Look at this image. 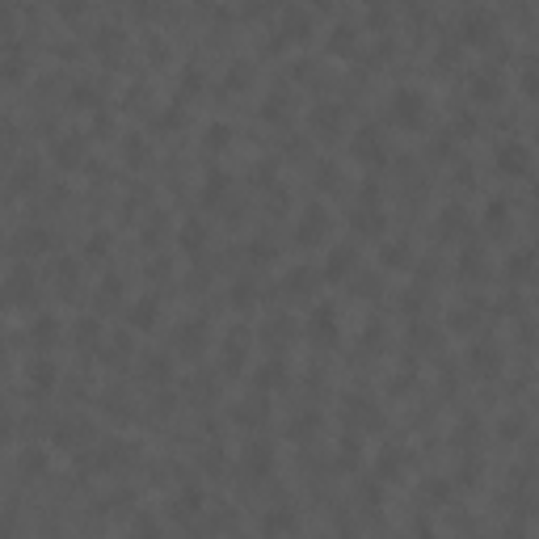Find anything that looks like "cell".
<instances>
[{
    "instance_id": "cell-34",
    "label": "cell",
    "mask_w": 539,
    "mask_h": 539,
    "mask_svg": "<svg viewBox=\"0 0 539 539\" xmlns=\"http://www.w3.org/2000/svg\"><path fill=\"white\" fill-rule=\"evenodd\" d=\"M409 262V245H384V266H404Z\"/></svg>"
},
{
    "instance_id": "cell-21",
    "label": "cell",
    "mask_w": 539,
    "mask_h": 539,
    "mask_svg": "<svg viewBox=\"0 0 539 539\" xmlns=\"http://www.w3.org/2000/svg\"><path fill=\"white\" fill-rule=\"evenodd\" d=\"M55 434H59V447H76V443H81V434H89V426H85V421H72V426L63 421Z\"/></svg>"
},
{
    "instance_id": "cell-12",
    "label": "cell",
    "mask_w": 539,
    "mask_h": 539,
    "mask_svg": "<svg viewBox=\"0 0 539 539\" xmlns=\"http://www.w3.org/2000/svg\"><path fill=\"white\" fill-rule=\"evenodd\" d=\"M202 337H207V320H190V324H181L178 329V350L181 354H198Z\"/></svg>"
},
{
    "instance_id": "cell-22",
    "label": "cell",
    "mask_w": 539,
    "mask_h": 539,
    "mask_svg": "<svg viewBox=\"0 0 539 539\" xmlns=\"http://www.w3.org/2000/svg\"><path fill=\"white\" fill-rule=\"evenodd\" d=\"M316 430H320V413H308V417H295L291 421V434L295 438H312Z\"/></svg>"
},
{
    "instance_id": "cell-38",
    "label": "cell",
    "mask_w": 539,
    "mask_h": 539,
    "mask_svg": "<svg viewBox=\"0 0 539 539\" xmlns=\"http://www.w3.org/2000/svg\"><path fill=\"white\" fill-rule=\"evenodd\" d=\"M287 30H291V38H304V34H308V17H299V13H287Z\"/></svg>"
},
{
    "instance_id": "cell-17",
    "label": "cell",
    "mask_w": 539,
    "mask_h": 539,
    "mask_svg": "<svg viewBox=\"0 0 539 539\" xmlns=\"http://www.w3.org/2000/svg\"><path fill=\"white\" fill-rule=\"evenodd\" d=\"M291 333H295V320H291V316H274V320H266V342H274V346L291 342Z\"/></svg>"
},
{
    "instance_id": "cell-13",
    "label": "cell",
    "mask_w": 539,
    "mask_h": 539,
    "mask_svg": "<svg viewBox=\"0 0 539 539\" xmlns=\"http://www.w3.org/2000/svg\"><path fill=\"white\" fill-rule=\"evenodd\" d=\"M202 245H207V227L198 224V220H185V224H181V249H185V253H198Z\"/></svg>"
},
{
    "instance_id": "cell-35",
    "label": "cell",
    "mask_w": 539,
    "mask_h": 539,
    "mask_svg": "<svg viewBox=\"0 0 539 539\" xmlns=\"http://www.w3.org/2000/svg\"><path fill=\"white\" fill-rule=\"evenodd\" d=\"M97 329H101V324H97L93 316H85V320L76 324V342H81V346H93V342H97Z\"/></svg>"
},
{
    "instance_id": "cell-2",
    "label": "cell",
    "mask_w": 539,
    "mask_h": 539,
    "mask_svg": "<svg viewBox=\"0 0 539 539\" xmlns=\"http://www.w3.org/2000/svg\"><path fill=\"white\" fill-rule=\"evenodd\" d=\"M392 118H396L401 127H421V118H426V97L417 89H396L392 93Z\"/></svg>"
},
{
    "instance_id": "cell-16",
    "label": "cell",
    "mask_w": 539,
    "mask_h": 539,
    "mask_svg": "<svg viewBox=\"0 0 539 539\" xmlns=\"http://www.w3.org/2000/svg\"><path fill=\"white\" fill-rule=\"evenodd\" d=\"M312 127H316V131H337V127H342V110H337V106H329V101H324V106H316V110H312Z\"/></svg>"
},
{
    "instance_id": "cell-1",
    "label": "cell",
    "mask_w": 539,
    "mask_h": 539,
    "mask_svg": "<svg viewBox=\"0 0 539 539\" xmlns=\"http://www.w3.org/2000/svg\"><path fill=\"white\" fill-rule=\"evenodd\" d=\"M350 224H354V232H362V236H379V232L388 227V215L379 211V202H375V190H371V185L362 190V202L354 207Z\"/></svg>"
},
{
    "instance_id": "cell-5",
    "label": "cell",
    "mask_w": 539,
    "mask_h": 539,
    "mask_svg": "<svg viewBox=\"0 0 539 539\" xmlns=\"http://www.w3.org/2000/svg\"><path fill=\"white\" fill-rule=\"evenodd\" d=\"M493 30H497V21H493V13H485V9H476V13L463 17V43H476V46L489 43Z\"/></svg>"
},
{
    "instance_id": "cell-18",
    "label": "cell",
    "mask_w": 539,
    "mask_h": 539,
    "mask_svg": "<svg viewBox=\"0 0 539 539\" xmlns=\"http://www.w3.org/2000/svg\"><path fill=\"white\" fill-rule=\"evenodd\" d=\"M30 384L34 388H55V362H46V359H38V362H30Z\"/></svg>"
},
{
    "instance_id": "cell-11",
    "label": "cell",
    "mask_w": 539,
    "mask_h": 539,
    "mask_svg": "<svg viewBox=\"0 0 539 539\" xmlns=\"http://www.w3.org/2000/svg\"><path fill=\"white\" fill-rule=\"evenodd\" d=\"M253 384H257L262 392H266V388H282V384H287V362L282 359H266L257 371H253Z\"/></svg>"
},
{
    "instance_id": "cell-27",
    "label": "cell",
    "mask_w": 539,
    "mask_h": 539,
    "mask_svg": "<svg viewBox=\"0 0 539 539\" xmlns=\"http://www.w3.org/2000/svg\"><path fill=\"white\" fill-rule=\"evenodd\" d=\"M459 266H463V274H485V253L481 249H463Z\"/></svg>"
},
{
    "instance_id": "cell-24",
    "label": "cell",
    "mask_w": 539,
    "mask_h": 539,
    "mask_svg": "<svg viewBox=\"0 0 539 539\" xmlns=\"http://www.w3.org/2000/svg\"><path fill=\"white\" fill-rule=\"evenodd\" d=\"M232 417H236L240 426H257V421L266 417V409H262V401H249V404H245V409H236Z\"/></svg>"
},
{
    "instance_id": "cell-37",
    "label": "cell",
    "mask_w": 539,
    "mask_h": 539,
    "mask_svg": "<svg viewBox=\"0 0 539 539\" xmlns=\"http://www.w3.org/2000/svg\"><path fill=\"white\" fill-rule=\"evenodd\" d=\"M459 224H463V207H447V211L438 215V227H443V232H451V227H459Z\"/></svg>"
},
{
    "instance_id": "cell-14",
    "label": "cell",
    "mask_w": 539,
    "mask_h": 539,
    "mask_svg": "<svg viewBox=\"0 0 539 539\" xmlns=\"http://www.w3.org/2000/svg\"><path fill=\"white\" fill-rule=\"evenodd\" d=\"M30 337H34L38 346H55V337H59V320H55V316H38V320L30 324Z\"/></svg>"
},
{
    "instance_id": "cell-41",
    "label": "cell",
    "mask_w": 539,
    "mask_h": 539,
    "mask_svg": "<svg viewBox=\"0 0 539 539\" xmlns=\"http://www.w3.org/2000/svg\"><path fill=\"white\" fill-rule=\"evenodd\" d=\"M312 4H316V9H324V4H329V0H312Z\"/></svg>"
},
{
    "instance_id": "cell-39",
    "label": "cell",
    "mask_w": 539,
    "mask_h": 539,
    "mask_svg": "<svg viewBox=\"0 0 539 539\" xmlns=\"http://www.w3.org/2000/svg\"><path fill=\"white\" fill-rule=\"evenodd\" d=\"M165 366H169V359H148V379H165Z\"/></svg>"
},
{
    "instance_id": "cell-15",
    "label": "cell",
    "mask_w": 539,
    "mask_h": 539,
    "mask_svg": "<svg viewBox=\"0 0 539 539\" xmlns=\"http://www.w3.org/2000/svg\"><path fill=\"white\" fill-rule=\"evenodd\" d=\"M245 346H249V337H245V329H232L227 333V346H224V366H240L245 362Z\"/></svg>"
},
{
    "instance_id": "cell-3",
    "label": "cell",
    "mask_w": 539,
    "mask_h": 539,
    "mask_svg": "<svg viewBox=\"0 0 539 539\" xmlns=\"http://www.w3.org/2000/svg\"><path fill=\"white\" fill-rule=\"evenodd\" d=\"M497 169H501V173L523 178V173L531 169V152H527L523 143H514V139H510V143H501V148H497Z\"/></svg>"
},
{
    "instance_id": "cell-36",
    "label": "cell",
    "mask_w": 539,
    "mask_h": 539,
    "mask_svg": "<svg viewBox=\"0 0 539 539\" xmlns=\"http://www.w3.org/2000/svg\"><path fill=\"white\" fill-rule=\"evenodd\" d=\"M55 156H59L63 165H76V160H81V143H76V139H72V143H55Z\"/></svg>"
},
{
    "instance_id": "cell-30",
    "label": "cell",
    "mask_w": 539,
    "mask_h": 539,
    "mask_svg": "<svg viewBox=\"0 0 539 539\" xmlns=\"http://www.w3.org/2000/svg\"><path fill=\"white\" fill-rule=\"evenodd\" d=\"M312 287V274H308V266H295L291 274H287V291H308Z\"/></svg>"
},
{
    "instance_id": "cell-19",
    "label": "cell",
    "mask_w": 539,
    "mask_h": 539,
    "mask_svg": "<svg viewBox=\"0 0 539 539\" xmlns=\"http://www.w3.org/2000/svg\"><path fill=\"white\" fill-rule=\"evenodd\" d=\"M401 451L396 447H388L384 451V455H379V476H384V481H396V476H401V472H396V468H401Z\"/></svg>"
},
{
    "instance_id": "cell-25",
    "label": "cell",
    "mask_w": 539,
    "mask_h": 539,
    "mask_svg": "<svg viewBox=\"0 0 539 539\" xmlns=\"http://www.w3.org/2000/svg\"><path fill=\"white\" fill-rule=\"evenodd\" d=\"M505 220H510V207H505V198H493V202L485 207V224H489V227H501Z\"/></svg>"
},
{
    "instance_id": "cell-6",
    "label": "cell",
    "mask_w": 539,
    "mask_h": 539,
    "mask_svg": "<svg viewBox=\"0 0 539 539\" xmlns=\"http://www.w3.org/2000/svg\"><path fill=\"white\" fill-rule=\"evenodd\" d=\"M350 148H354V156H359V160H371V165H384V156H388V152H384V139H379L375 127H362V131L354 135V143H350Z\"/></svg>"
},
{
    "instance_id": "cell-28",
    "label": "cell",
    "mask_w": 539,
    "mask_h": 539,
    "mask_svg": "<svg viewBox=\"0 0 539 539\" xmlns=\"http://www.w3.org/2000/svg\"><path fill=\"white\" fill-rule=\"evenodd\" d=\"M329 46H333V51H342V55H346V51H354V30H350V26H337V30H333V38H329Z\"/></svg>"
},
{
    "instance_id": "cell-26",
    "label": "cell",
    "mask_w": 539,
    "mask_h": 539,
    "mask_svg": "<svg viewBox=\"0 0 539 539\" xmlns=\"http://www.w3.org/2000/svg\"><path fill=\"white\" fill-rule=\"evenodd\" d=\"M523 426H527V421H523V413H510V417H501V421H497V434H501V438H518V434H523Z\"/></svg>"
},
{
    "instance_id": "cell-40",
    "label": "cell",
    "mask_w": 539,
    "mask_h": 539,
    "mask_svg": "<svg viewBox=\"0 0 539 539\" xmlns=\"http://www.w3.org/2000/svg\"><path fill=\"white\" fill-rule=\"evenodd\" d=\"M262 114H266V118H278V114H282V97H270L266 106H262Z\"/></svg>"
},
{
    "instance_id": "cell-9",
    "label": "cell",
    "mask_w": 539,
    "mask_h": 539,
    "mask_svg": "<svg viewBox=\"0 0 539 539\" xmlns=\"http://www.w3.org/2000/svg\"><path fill=\"white\" fill-rule=\"evenodd\" d=\"M354 266H359V253H354V245H337V249H329L324 274H329V278H346V274H354Z\"/></svg>"
},
{
    "instance_id": "cell-32",
    "label": "cell",
    "mask_w": 539,
    "mask_h": 539,
    "mask_svg": "<svg viewBox=\"0 0 539 539\" xmlns=\"http://www.w3.org/2000/svg\"><path fill=\"white\" fill-rule=\"evenodd\" d=\"M17 245H21V249H34V253H38V249H46V232H43V227H26Z\"/></svg>"
},
{
    "instance_id": "cell-20",
    "label": "cell",
    "mask_w": 539,
    "mask_h": 539,
    "mask_svg": "<svg viewBox=\"0 0 539 539\" xmlns=\"http://www.w3.org/2000/svg\"><path fill=\"white\" fill-rule=\"evenodd\" d=\"M152 320H156V299H139L131 308V324L139 329H152Z\"/></svg>"
},
{
    "instance_id": "cell-29",
    "label": "cell",
    "mask_w": 539,
    "mask_h": 539,
    "mask_svg": "<svg viewBox=\"0 0 539 539\" xmlns=\"http://www.w3.org/2000/svg\"><path fill=\"white\" fill-rule=\"evenodd\" d=\"M447 320H451V329H468V324H476V320H481V308H455Z\"/></svg>"
},
{
    "instance_id": "cell-31",
    "label": "cell",
    "mask_w": 539,
    "mask_h": 539,
    "mask_svg": "<svg viewBox=\"0 0 539 539\" xmlns=\"http://www.w3.org/2000/svg\"><path fill=\"white\" fill-rule=\"evenodd\" d=\"M472 97L493 101V97H497V81H493V76H472Z\"/></svg>"
},
{
    "instance_id": "cell-7",
    "label": "cell",
    "mask_w": 539,
    "mask_h": 539,
    "mask_svg": "<svg viewBox=\"0 0 539 539\" xmlns=\"http://www.w3.org/2000/svg\"><path fill=\"white\" fill-rule=\"evenodd\" d=\"M240 463H245L249 476H266L270 468H274V447L270 443H249V447L240 451Z\"/></svg>"
},
{
    "instance_id": "cell-8",
    "label": "cell",
    "mask_w": 539,
    "mask_h": 539,
    "mask_svg": "<svg viewBox=\"0 0 539 539\" xmlns=\"http://www.w3.org/2000/svg\"><path fill=\"white\" fill-rule=\"evenodd\" d=\"M308 333H312L316 342H333L337 337V312L329 304H316L312 316H308Z\"/></svg>"
},
{
    "instance_id": "cell-10",
    "label": "cell",
    "mask_w": 539,
    "mask_h": 539,
    "mask_svg": "<svg viewBox=\"0 0 539 539\" xmlns=\"http://www.w3.org/2000/svg\"><path fill=\"white\" fill-rule=\"evenodd\" d=\"M468 366L481 371V375H493L497 366H501V350H497L493 342H476V346L468 350Z\"/></svg>"
},
{
    "instance_id": "cell-33",
    "label": "cell",
    "mask_w": 539,
    "mask_h": 539,
    "mask_svg": "<svg viewBox=\"0 0 539 539\" xmlns=\"http://www.w3.org/2000/svg\"><path fill=\"white\" fill-rule=\"evenodd\" d=\"M291 527H295V518H291L287 510H282V514H266V518H262V531H291Z\"/></svg>"
},
{
    "instance_id": "cell-23",
    "label": "cell",
    "mask_w": 539,
    "mask_h": 539,
    "mask_svg": "<svg viewBox=\"0 0 539 539\" xmlns=\"http://www.w3.org/2000/svg\"><path fill=\"white\" fill-rule=\"evenodd\" d=\"M227 139H232V127H227V123H211V127H207V148H211V152L227 148Z\"/></svg>"
},
{
    "instance_id": "cell-4",
    "label": "cell",
    "mask_w": 539,
    "mask_h": 539,
    "mask_svg": "<svg viewBox=\"0 0 539 539\" xmlns=\"http://www.w3.org/2000/svg\"><path fill=\"white\" fill-rule=\"evenodd\" d=\"M324 232H329V211H324L320 202L304 207V215H299V240H304V245H316Z\"/></svg>"
}]
</instances>
